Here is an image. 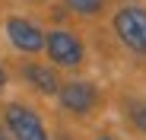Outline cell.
Instances as JSON below:
<instances>
[{
  "instance_id": "obj_3",
  "label": "cell",
  "mask_w": 146,
  "mask_h": 140,
  "mask_svg": "<svg viewBox=\"0 0 146 140\" xmlns=\"http://www.w3.org/2000/svg\"><path fill=\"white\" fill-rule=\"evenodd\" d=\"M44 45H48V54H51L54 64L60 67H80L83 61V45L73 32H51L44 35Z\"/></svg>"
},
{
  "instance_id": "obj_4",
  "label": "cell",
  "mask_w": 146,
  "mask_h": 140,
  "mask_svg": "<svg viewBox=\"0 0 146 140\" xmlns=\"http://www.w3.org/2000/svg\"><path fill=\"white\" fill-rule=\"evenodd\" d=\"M7 35L19 51H41L44 48V35L38 26H32L29 19H10L7 22Z\"/></svg>"
},
{
  "instance_id": "obj_9",
  "label": "cell",
  "mask_w": 146,
  "mask_h": 140,
  "mask_svg": "<svg viewBox=\"0 0 146 140\" xmlns=\"http://www.w3.org/2000/svg\"><path fill=\"white\" fill-rule=\"evenodd\" d=\"M7 86V73H3V67H0V89Z\"/></svg>"
},
{
  "instance_id": "obj_8",
  "label": "cell",
  "mask_w": 146,
  "mask_h": 140,
  "mask_svg": "<svg viewBox=\"0 0 146 140\" xmlns=\"http://www.w3.org/2000/svg\"><path fill=\"white\" fill-rule=\"evenodd\" d=\"M130 118H133V124H137V127L146 134V99H143V102H133V105H130Z\"/></svg>"
},
{
  "instance_id": "obj_7",
  "label": "cell",
  "mask_w": 146,
  "mask_h": 140,
  "mask_svg": "<svg viewBox=\"0 0 146 140\" xmlns=\"http://www.w3.org/2000/svg\"><path fill=\"white\" fill-rule=\"evenodd\" d=\"M102 3H105V0H67V7L76 10V13H83V16H95L102 10Z\"/></svg>"
},
{
  "instance_id": "obj_12",
  "label": "cell",
  "mask_w": 146,
  "mask_h": 140,
  "mask_svg": "<svg viewBox=\"0 0 146 140\" xmlns=\"http://www.w3.org/2000/svg\"><path fill=\"white\" fill-rule=\"evenodd\" d=\"M60 140H70V137H60Z\"/></svg>"
},
{
  "instance_id": "obj_10",
  "label": "cell",
  "mask_w": 146,
  "mask_h": 140,
  "mask_svg": "<svg viewBox=\"0 0 146 140\" xmlns=\"http://www.w3.org/2000/svg\"><path fill=\"white\" fill-rule=\"evenodd\" d=\"M0 140H7V134H3V127H0Z\"/></svg>"
},
{
  "instance_id": "obj_5",
  "label": "cell",
  "mask_w": 146,
  "mask_h": 140,
  "mask_svg": "<svg viewBox=\"0 0 146 140\" xmlns=\"http://www.w3.org/2000/svg\"><path fill=\"white\" fill-rule=\"evenodd\" d=\"M60 105L73 115H86L95 105V89L89 83H67L60 86Z\"/></svg>"
},
{
  "instance_id": "obj_2",
  "label": "cell",
  "mask_w": 146,
  "mask_h": 140,
  "mask_svg": "<svg viewBox=\"0 0 146 140\" xmlns=\"http://www.w3.org/2000/svg\"><path fill=\"white\" fill-rule=\"evenodd\" d=\"M7 124L13 131V140H48L41 118L26 105H7Z\"/></svg>"
},
{
  "instance_id": "obj_11",
  "label": "cell",
  "mask_w": 146,
  "mask_h": 140,
  "mask_svg": "<svg viewBox=\"0 0 146 140\" xmlns=\"http://www.w3.org/2000/svg\"><path fill=\"white\" fill-rule=\"evenodd\" d=\"M99 140H114V137H99Z\"/></svg>"
},
{
  "instance_id": "obj_6",
  "label": "cell",
  "mask_w": 146,
  "mask_h": 140,
  "mask_svg": "<svg viewBox=\"0 0 146 140\" xmlns=\"http://www.w3.org/2000/svg\"><path fill=\"white\" fill-rule=\"evenodd\" d=\"M26 77H29V83L35 86V89H41V92H60V83H57V73L51 67H41V64H29L26 67Z\"/></svg>"
},
{
  "instance_id": "obj_1",
  "label": "cell",
  "mask_w": 146,
  "mask_h": 140,
  "mask_svg": "<svg viewBox=\"0 0 146 140\" xmlns=\"http://www.w3.org/2000/svg\"><path fill=\"white\" fill-rule=\"evenodd\" d=\"M114 32H117V38L124 41L130 51L146 54V10H140V7L117 10V16H114Z\"/></svg>"
}]
</instances>
